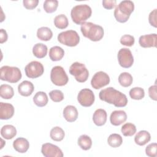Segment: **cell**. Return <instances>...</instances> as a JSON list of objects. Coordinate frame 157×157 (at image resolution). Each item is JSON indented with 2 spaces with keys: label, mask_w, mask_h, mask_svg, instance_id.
Masks as SVG:
<instances>
[{
  "label": "cell",
  "mask_w": 157,
  "mask_h": 157,
  "mask_svg": "<svg viewBox=\"0 0 157 157\" xmlns=\"http://www.w3.org/2000/svg\"><path fill=\"white\" fill-rule=\"evenodd\" d=\"M99 97L101 101L113 104L117 107H123L128 104L126 96L113 87L102 90L99 92Z\"/></svg>",
  "instance_id": "6da1fadb"
},
{
  "label": "cell",
  "mask_w": 157,
  "mask_h": 157,
  "mask_svg": "<svg viewBox=\"0 0 157 157\" xmlns=\"http://www.w3.org/2000/svg\"><path fill=\"white\" fill-rule=\"evenodd\" d=\"M80 30L83 36L90 40L96 42L101 40L104 36L103 28L91 22H84L81 25Z\"/></svg>",
  "instance_id": "7a4b0ae2"
},
{
  "label": "cell",
  "mask_w": 157,
  "mask_h": 157,
  "mask_svg": "<svg viewBox=\"0 0 157 157\" xmlns=\"http://www.w3.org/2000/svg\"><path fill=\"white\" fill-rule=\"evenodd\" d=\"M134 10V2L131 1H121L114 10V17L120 23H125L129 19L131 13Z\"/></svg>",
  "instance_id": "3957f363"
},
{
  "label": "cell",
  "mask_w": 157,
  "mask_h": 157,
  "mask_svg": "<svg viewBox=\"0 0 157 157\" xmlns=\"http://www.w3.org/2000/svg\"><path fill=\"white\" fill-rule=\"evenodd\" d=\"M92 13L91 7L87 4H80L74 6L71 12L72 21L77 25H82L89 18Z\"/></svg>",
  "instance_id": "277c9868"
},
{
  "label": "cell",
  "mask_w": 157,
  "mask_h": 157,
  "mask_svg": "<svg viewBox=\"0 0 157 157\" xmlns=\"http://www.w3.org/2000/svg\"><path fill=\"white\" fill-rule=\"evenodd\" d=\"M21 72L17 67L4 66L1 67V79L10 83H17L21 78Z\"/></svg>",
  "instance_id": "5b68a950"
},
{
  "label": "cell",
  "mask_w": 157,
  "mask_h": 157,
  "mask_svg": "<svg viewBox=\"0 0 157 157\" xmlns=\"http://www.w3.org/2000/svg\"><path fill=\"white\" fill-rule=\"evenodd\" d=\"M69 73L74 76L75 80L80 83L86 82L89 76V72L85 64L78 62H75L71 65Z\"/></svg>",
  "instance_id": "8992f818"
},
{
  "label": "cell",
  "mask_w": 157,
  "mask_h": 157,
  "mask_svg": "<svg viewBox=\"0 0 157 157\" xmlns=\"http://www.w3.org/2000/svg\"><path fill=\"white\" fill-rule=\"evenodd\" d=\"M58 40L62 44L69 47H75L80 42V37L77 31L67 30L58 35Z\"/></svg>",
  "instance_id": "52a82bcc"
},
{
  "label": "cell",
  "mask_w": 157,
  "mask_h": 157,
  "mask_svg": "<svg viewBox=\"0 0 157 157\" xmlns=\"http://www.w3.org/2000/svg\"><path fill=\"white\" fill-rule=\"evenodd\" d=\"M50 79L52 82L56 86H64L68 82L69 78L64 70L60 66L53 67L50 72Z\"/></svg>",
  "instance_id": "ba28073f"
},
{
  "label": "cell",
  "mask_w": 157,
  "mask_h": 157,
  "mask_svg": "<svg viewBox=\"0 0 157 157\" xmlns=\"http://www.w3.org/2000/svg\"><path fill=\"white\" fill-rule=\"evenodd\" d=\"M26 75L31 78H36L41 76L44 72L43 65L39 61H33L28 63L25 68Z\"/></svg>",
  "instance_id": "9c48e42d"
},
{
  "label": "cell",
  "mask_w": 157,
  "mask_h": 157,
  "mask_svg": "<svg viewBox=\"0 0 157 157\" xmlns=\"http://www.w3.org/2000/svg\"><path fill=\"white\" fill-rule=\"evenodd\" d=\"M118 61L119 64L124 68L131 67L134 63V58L131 51L126 48H121L118 52Z\"/></svg>",
  "instance_id": "30bf717a"
},
{
  "label": "cell",
  "mask_w": 157,
  "mask_h": 157,
  "mask_svg": "<svg viewBox=\"0 0 157 157\" xmlns=\"http://www.w3.org/2000/svg\"><path fill=\"white\" fill-rule=\"evenodd\" d=\"M77 100L79 104L83 107H90L95 100V96L92 90L88 88L81 90L78 95Z\"/></svg>",
  "instance_id": "8fae6325"
},
{
  "label": "cell",
  "mask_w": 157,
  "mask_h": 157,
  "mask_svg": "<svg viewBox=\"0 0 157 157\" xmlns=\"http://www.w3.org/2000/svg\"><path fill=\"white\" fill-rule=\"evenodd\" d=\"M110 83V77L108 74L103 71H99L93 76L91 84L93 88L96 90L100 89Z\"/></svg>",
  "instance_id": "7c38bea8"
},
{
  "label": "cell",
  "mask_w": 157,
  "mask_h": 157,
  "mask_svg": "<svg viewBox=\"0 0 157 157\" xmlns=\"http://www.w3.org/2000/svg\"><path fill=\"white\" fill-rule=\"evenodd\" d=\"M41 152L45 157H63L61 150L56 145L50 143H45L42 145Z\"/></svg>",
  "instance_id": "4fadbf2b"
},
{
  "label": "cell",
  "mask_w": 157,
  "mask_h": 157,
  "mask_svg": "<svg viewBox=\"0 0 157 157\" xmlns=\"http://www.w3.org/2000/svg\"><path fill=\"white\" fill-rule=\"evenodd\" d=\"M156 34H150L141 36L139 39L140 47L143 48H150L156 47Z\"/></svg>",
  "instance_id": "5bb4252c"
},
{
  "label": "cell",
  "mask_w": 157,
  "mask_h": 157,
  "mask_svg": "<svg viewBox=\"0 0 157 157\" xmlns=\"http://www.w3.org/2000/svg\"><path fill=\"white\" fill-rule=\"evenodd\" d=\"M15 109L12 104L9 103L0 102V118L8 120L11 118L14 114Z\"/></svg>",
  "instance_id": "9a60e30c"
},
{
  "label": "cell",
  "mask_w": 157,
  "mask_h": 157,
  "mask_svg": "<svg viewBox=\"0 0 157 157\" xmlns=\"http://www.w3.org/2000/svg\"><path fill=\"white\" fill-rule=\"evenodd\" d=\"M127 115L124 110H115L112 112L110 117V121L113 126H119L125 122Z\"/></svg>",
  "instance_id": "2e32d148"
},
{
  "label": "cell",
  "mask_w": 157,
  "mask_h": 157,
  "mask_svg": "<svg viewBox=\"0 0 157 157\" xmlns=\"http://www.w3.org/2000/svg\"><path fill=\"white\" fill-rule=\"evenodd\" d=\"M13 147L17 152L24 153L28 151L29 147V143L26 139L18 137L13 141Z\"/></svg>",
  "instance_id": "e0dca14e"
},
{
  "label": "cell",
  "mask_w": 157,
  "mask_h": 157,
  "mask_svg": "<svg viewBox=\"0 0 157 157\" xmlns=\"http://www.w3.org/2000/svg\"><path fill=\"white\" fill-rule=\"evenodd\" d=\"M63 117L68 122H74L78 118V111L74 105H67L63 110Z\"/></svg>",
  "instance_id": "ac0fdd59"
},
{
  "label": "cell",
  "mask_w": 157,
  "mask_h": 157,
  "mask_svg": "<svg viewBox=\"0 0 157 157\" xmlns=\"http://www.w3.org/2000/svg\"><path fill=\"white\" fill-rule=\"evenodd\" d=\"M34 89L33 84L28 80H24L18 86V91L20 95L23 96H30Z\"/></svg>",
  "instance_id": "d6986e66"
},
{
  "label": "cell",
  "mask_w": 157,
  "mask_h": 157,
  "mask_svg": "<svg viewBox=\"0 0 157 157\" xmlns=\"http://www.w3.org/2000/svg\"><path fill=\"white\" fill-rule=\"evenodd\" d=\"M107 116V112L105 110L102 109L96 110L93 115L94 123L98 126H103L106 123Z\"/></svg>",
  "instance_id": "ffe728a7"
},
{
  "label": "cell",
  "mask_w": 157,
  "mask_h": 157,
  "mask_svg": "<svg viewBox=\"0 0 157 157\" xmlns=\"http://www.w3.org/2000/svg\"><path fill=\"white\" fill-rule=\"evenodd\" d=\"M151 139L150 134L145 130L140 131L138 132L135 137H134V142L136 144L140 146H143L147 144Z\"/></svg>",
  "instance_id": "44dd1931"
},
{
  "label": "cell",
  "mask_w": 157,
  "mask_h": 157,
  "mask_svg": "<svg viewBox=\"0 0 157 157\" xmlns=\"http://www.w3.org/2000/svg\"><path fill=\"white\" fill-rule=\"evenodd\" d=\"M1 136L7 140L12 139L17 134V129L13 125L6 124L1 129Z\"/></svg>",
  "instance_id": "7402d4cb"
},
{
  "label": "cell",
  "mask_w": 157,
  "mask_h": 157,
  "mask_svg": "<svg viewBox=\"0 0 157 157\" xmlns=\"http://www.w3.org/2000/svg\"><path fill=\"white\" fill-rule=\"evenodd\" d=\"M64 55V50L59 46H54L50 48L49 50V57L53 61L61 60Z\"/></svg>",
  "instance_id": "603a6c76"
},
{
  "label": "cell",
  "mask_w": 157,
  "mask_h": 157,
  "mask_svg": "<svg viewBox=\"0 0 157 157\" xmlns=\"http://www.w3.org/2000/svg\"><path fill=\"white\" fill-rule=\"evenodd\" d=\"M48 101L47 94L44 91L37 92L33 97L34 103L38 107H42L45 106Z\"/></svg>",
  "instance_id": "cb8c5ba5"
},
{
  "label": "cell",
  "mask_w": 157,
  "mask_h": 157,
  "mask_svg": "<svg viewBox=\"0 0 157 157\" xmlns=\"http://www.w3.org/2000/svg\"><path fill=\"white\" fill-rule=\"evenodd\" d=\"M53 36L52 30L45 26L39 28L37 31V37L39 39L44 41L50 40Z\"/></svg>",
  "instance_id": "d4e9b609"
},
{
  "label": "cell",
  "mask_w": 157,
  "mask_h": 157,
  "mask_svg": "<svg viewBox=\"0 0 157 157\" xmlns=\"http://www.w3.org/2000/svg\"><path fill=\"white\" fill-rule=\"evenodd\" d=\"M33 53L37 58H44L47 53V47L44 44L37 43L33 48Z\"/></svg>",
  "instance_id": "484cf974"
},
{
  "label": "cell",
  "mask_w": 157,
  "mask_h": 157,
  "mask_svg": "<svg viewBox=\"0 0 157 157\" xmlns=\"http://www.w3.org/2000/svg\"><path fill=\"white\" fill-rule=\"evenodd\" d=\"M14 95L13 88L7 84H2L0 86V96L2 99H10Z\"/></svg>",
  "instance_id": "4316f807"
},
{
  "label": "cell",
  "mask_w": 157,
  "mask_h": 157,
  "mask_svg": "<svg viewBox=\"0 0 157 157\" xmlns=\"http://www.w3.org/2000/svg\"><path fill=\"white\" fill-rule=\"evenodd\" d=\"M78 145L83 150H88L92 146V140L90 136L83 134L78 139Z\"/></svg>",
  "instance_id": "83f0119b"
},
{
  "label": "cell",
  "mask_w": 157,
  "mask_h": 157,
  "mask_svg": "<svg viewBox=\"0 0 157 157\" xmlns=\"http://www.w3.org/2000/svg\"><path fill=\"white\" fill-rule=\"evenodd\" d=\"M64 136L65 133L64 130L59 126H55L50 131V136L51 139L55 141H61L64 139Z\"/></svg>",
  "instance_id": "f1b7e54d"
},
{
  "label": "cell",
  "mask_w": 157,
  "mask_h": 157,
  "mask_svg": "<svg viewBox=\"0 0 157 157\" xmlns=\"http://www.w3.org/2000/svg\"><path fill=\"white\" fill-rule=\"evenodd\" d=\"M54 25L58 29H65L69 25L68 19L64 14L58 15L54 18Z\"/></svg>",
  "instance_id": "f546056e"
},
{
  "label": "cell",
  "mask_w": 157,
  "mask_h": 157,
  "mask_svg": "<svg viewBox=\"0 0 157 157\" xmlns=\"http://www.w3.org/2000/svg\"><path fill=\"white\" fill-rule=\"evenodd\" d=\"M133 78L128 72H122L118 76V82L123 87H128L132 83Z\"/></svg>",
  "instance_id": "4dcf8cb0"
},
{
  "label": "cell",
  "mask_w": 157,
  "mask_h": 157,
  "mask_svg": "<svg viewBox=\"0 0 157 157\" xmlns=\"http://www.w3.org/2000/svg\"><path fill=\"white\" fill-rule=\"evenodd\" d=\"M108 144L113 147L117 148L119 147L123 143V139L121 136L118 134H110L107 139Z\"/></svg>",
  "instance_id": "1f68e13d"
},
{
  "label": "cell",
  "mask_w": 157,
  "mask_h": 157,
  "mask_svg": "<svg viewBox=\"0 0 157 157\" xmlns=\"http://www.w3.org/2000/svg\"><path fill=\"white\" fill-rule=\"evenodd\" d=\"M121 131L124 136H132L136 132V127L132 123H126L122 126Z\"/></svg>",
  "instance_id": "d6a6232c"
},
{
  "label": "cell",
  "mask_w": 157,
  "mask_h": 157,
  "mask_svg": "<svg viewBox=\"0 0 157 157\" xmlns=\"http://www.w3.org/2000/svg\"><path fill=\"white\" fill-rule=\"evenodd\" d=\"M130 97L134 100H140L145 96L144 90L140 87H134L129 91Z\"/></svg>",
  "instance_id": "836d02e7"
},
{
  "label": "cell",
  "mask_w": 157,
  "mask_h": 157,
  "mask_svg": "<svg viewBox=\"0 0 157 157\" xmlns=\"http://www.w3.org/2000/svg\"><path fill=\"white\" fill-rule=\"evenodd\" d=\"M58 6L56 0H46L44 2L43 7L47 13H53L56 11Z\"/></svg>",
  "instance_id": "e575fe53"
},
{
  "label": "cell",
  "mask_w": 157,
  "mask_h": 157,
  "mask_svg": "<svg viewBox=\"0 0 157 157\" xmlns=\"http://www.w3.org/2000/svg\"><path fill=\"white\" fill-rule=\"evenodd\" d=\"M50 99L55 102H59L64 99V94L63 92L59 90H54L49 93Z\"/></svg>",
  "instance_id": "d590c367"
},
{
  "label": "cell",
  "mask_w": 157,
  "mask_h": 157,
  "mask_svg": "<svg viewBox=\"0 0 157 157\" xmlns=\"http://www.w3.org/2000/svg\"><path fill=\"white\" fill-rule=\"evenodd\" d=\"M120 43L125 46L127 47H131L134 45L135 39L134 36L129 34H125L121 36L120 38Z\"/></svg>",
  "instance_id": "8d00e7d4"
},
{
  "label": "cell",
  "mask_w": 157,
  "mask_h": 157,
  "mask_svg": "<svg viewBox=\"0 0 157 157\" xmlns=\"http://www.w3.org/2000/svg\"><path fill=\"white\" fill-rule=\"evenodd\" d=\"M157 144L156 143H151L147 145L145 148V153L149 157H156L157 156L156 152Z\"/></svg>",
  "instance_id": "74e56055"
},
{
  "label": "cell",
  "mask_w": 157,
  "mask_h": 157,
  "mask_svg": "<svg viewBox=\"0 0 157 157\" xmlns=\"http://www.w3.org/2000/svg\"><path fill=\"white\" fill-rule=\"evenodd\" d=\"M23 6L29 10L33 9L36 8L39 3L38 0H23Z\"/></svg>",
  "instance_id": "f35d334b"
},
{
  "label": "cell",
  "mask_w": 157,
  "mask_h": 157,
  "mask_svg": "<svg viewBox=\"0 0 157 157\" xmlns=\"http://www.w3.org/2000/svg\"><path fill=\"white\" fill-rule=\"evenodd\" d=\"M156 12L157 9H155L153 11H151L148 16V21L150 24L154 26L155 28L157 27V22H156Z\"/></svg>",
  "instance_id": "ab89813d"
},
{
  "label": "cell",
  "mask_w": 157,
  "mask_h": 157,
  "mask_svg": "<svg viewBox=\"0 0 157 157\" xmlns=\"http://www.w3.org/2000/svg\"><path fill=\"white\" fill-rule=\"evenodd\" d=\"M117 4V1L115 0H103L102 1V6L103 7L108 10L113 9Z\"/></svg>",
  "instance_id": "60d3db41"
},
{
  "label": "cell",
  "mask_w": 157,
  "mask_h": 157,
  "mask_svg": "<svg viewBox=\"0 0 157 157\" xmlns=\"http://www.w3.org/2000/svg\"><path fill=\"white\" fill-rule=\"evenodd\" d=\"M156 88H157L156 85H152V86H150V88H148V95H149L150 98L154 101L157 100Z\"/></svg>",
  "instance_id": "b9f144b4"
},
{
  "label": "cell",
  "mask_w": 157,
  "mask_h": 157,
  "mask_svg": "<svg viewBox=\"0 0 157 157\" xmlns=\"http://www.w3.org/2000/svg\"><path fill=\"white\" fill-rule=\"evenodd\" d=\"M8 38V36L7 32L4 29H0V43L3 44L4 42H6Z\"/></svg>",
  "instance_id": "7bdbcfd3"
}]
</instances>
